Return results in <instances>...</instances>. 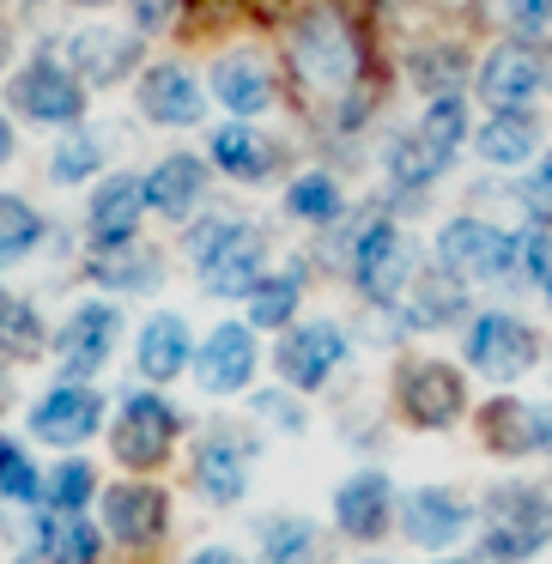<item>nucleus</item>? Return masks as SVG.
<instances>
[{"label": "nucleus", "mask_w": 552, "mask_h": 564, "mask_svg": "<svg viewBox=\"0 0 552 564\" xmlns=\"http://www.w3.org/2000/svg\"><path fill=\"white\" fill-rule=\"evenodd\" d=\"M292 74L310 98H340L358 79V37L346 25V13L316 7L292 25Z\"/></svg>", "instance_id": "1"}, {"label": "nucleus", "mask_w": 552, "mask_h": 564, "mask_svg": "<svg viewBox=\"0 0 552 564\" xmlns=\"http://www.w3.org/2000/svg\"><path fill=\"white\" fill-rule=\"evenodd\" d=\"M188 249H195L201 261V285H207L213 297H249L261 280H268V243H261L256 225H237V219H213L201 225L195 237H188Z\"/></svg>", "instance_id": "2"}, {"label": "nucleus", "mask_w": 552, "mask_h": 564, "mask_svg": "<svg viewBox=\"0 0 552 564\" xmlns=\"http://www.w3.org/2000/svg\"><path fill=\"white\" fill-rule=\"evenodd\" d=\"M462 140H467V110H462V98H437V104H431V110L389 147V176H394L401 188H425L431 176H443V171L455 164Z\"/></svg>", "instance_id": "3"}, {"label": "nucleus", "mask_w": 552, "mask_h": 564, "mask_svg": "<svg viewBox=\"0 0 552 564\" xmlns=\"http://www.w3.org/2000/svg\"><path fill=\"white\" fill-rule=\"evenodd\" d=\"M353 280H358V292H365L370 304L407 297V285H413V243H407L389 219H377L353 249Z\"/></svg>", "instance_id": "4"}, {"label": "nucleus", "mask_w": 552, "mask_h": 564, "mask_svg": "<svg viewBox=\"0 0 552 564\" xmlns=\"http://www.w3.org/2000/svg\"><path fill=\"white\" fill-rule=\"evenodd\" d=\"M171 437H176V406L159 401V394H128L122 413H116V462L147 474L171 455Z\"/></svg>", "instance_id": "5"}, {"label": "nucleus", "mask_w": 552, "mask_h": 564, "mask_svg": "<svg viewBox=\"0 0 552 564\" xmlns=\"http://www.w3.org/2000/svg\"><path fill=\"white\" fill-rule=\"evenodd\" d=\"M394 394H401V413L425 431L455 425V413H462V377L443 358H413L401 370V382H394Z\"/></svg>", "instance_id": "6"}, {"label": "nucleus", "mask_w": 552, "mask_h": 564, "mask_svg": "<svg viewBox=\"0 0 552 564\" xmlns=\"http://www.w3.org/2000/svg\"><path fill=\"white\" fill-rule=\"evenodd\" d=\"M13 110H25L31 122H50V128H74L86 116V86L55 62H31L13 79Z\"/></svg>", "instance_id": "7"}, {"label": "nucleus", "mask_w": 552, "mask_h": 564, "mask_svg": "<svg viewBox=\"0 0 552 564\" xmlns=\"http://www.w3.org/2000/svg\"><path fill=\"white\" fill-rule=\"evenodd\" d=\"M140 62V37L134 31H116V25H86L67 37V74L79 86H116L128 79Z\"/></svg>", "instance_id": "8"}, {"label": "nucleus", "mask_w": 552, "mask_h": 564, "mask_svg": "<svg viewBox=\"0 0 552 564\" xmlns=\"http://www.w3.org/2000/svg\"><path fill=\"white\" fill-rule=\"evenodd\" d=\"M340 358H346V334L334 328V322H304V328H292L280 340L273 365H280V377L292 382V389H322Z\"/></svg>", "instance_id": "9"}, {"label": "nucleus", "mask_w": 552, "mask_h": 564, "mask_svg": "<svg viewBox=\"0 0 552 564\" xmlns=\"http://www.w3.org/2000/svg\"><path fill=\"white\" fill-rule=\"evenodd\" d=\"M116 334H122L116 304H79L74 316L62 322V377H91V370H104L116 352Z\"/></svg>", "instance_id": "10"}, {"label": "nucleus", "mask_w": 552, "mask_h": 564, "mask_svg": "<svg viewBox=\"0 0 552 564\" xmlns=\"http://www.w3.org/2000/svg\"><path fill=\"white\" fill-rule=\"evenodd\" d=\"M467 358H474L486 377H522V370L534 365V334L516 316L491 310V316H479L474 334H467Z\"/></svg>", "instance_id": "11"}, {"label": "nucleus", "mask_w": 552, "mask_h": 564, "mask_svg": "<svg viewBox=\"0 0 552 564\" xmlns=\"http://www.w3.org/2000/svg\"><path fill=\"white\" fill-rule=\"evenodd\" d=\"M98 413H104L98 394L79 389V382H62L55 394L37 401V413H31V437L55 443V449H74V443H86L91 431H98Z\"/></svg>", "instance_id": "12"}, {"label": "nucleus", "mask_w": 552, "mask_h": 564, "mask_svg": "<svg viewBox=\"0 0 552 564\" xmlns=\"http://www.w3.org/2000/svg\"><path fill=\"white\" fill-rule=\"evenodd\" d=\"M491 516H498V528H491V534L510 540L522 558L552 540V498L540 486H498V491H491Z\"/></svg>", "instance_id": "13"}, {"label": "nucleus", "mask_w": 552, "mask_h": 564, "mask_svg": "<svg viewBox=\"0 0 552 564\" xmlns=\"http://www.w3.org/2000/svg\"><path fill=\"white\" fill-rule=\"evenodd\" d=\"M540 62L534 50H522V43H504V50H491L486 62H479V98L491 104V110H522L528 98L540 91Z\"/></svg>", "instance_id": "14"}, {"label": "nucleus", "mask_w": 552, "mask_h": 564, "mask_svg": "<svg viewBox=\"0 0 552 564\" xmlns=\"http://www.w3.org/2000/svg\"><path fill=\"white\" fill-rule=\"evenodd\" d=\"M201 389L207 394H237L249 377H256V340H249V328H237V322H225V328L207 334V346H201V365H195Z\"/></svg>", "instance_id": "15"}, {"label": "nucleus", "mask_w": 552, "mask_h": 564, "mask_svg": "<svg viewBox=\"0 0 552 564\" xmlns=\"http://www.w3.org/2000/svg\"><path fill=\"white\" fill-rule=\"evenodd\" d=\"M394 510H401V503H394L389 479H382L377 467H365V474H353V479L340 486V498H334V522H340L353 540H377L382 528L394 522Z\"/></svg>", "instance_id": "16"}, {"label": "nucleus", "mask_w": 552, "mask_h": 564, "mask_svg": "<svg viewBox=\"0 0 552 564\" xmlns=\"http://www.w3.org/2000/svg\"><path fill=\"white\" fill-rule=\"evenodd\" d=\"M164 516H171V503L152 486H110L104 491V528L122 546H152L164 534Z\"/></svg>", "instance_id": "17"}, {"label": "nucleus", "mask_w": 552, "mask_h": 564, "mask_svg": "<svg viewBox=\"0 0 552 564\" xmlns=\"http://www.w3.org/2000/svg\"><path fill=\"white\" fill-rule=\"evenodd\" d=\"M401 528L419 546H455V534L467 528V503L443 486H419V491H407V503H401Z\"/></svg>", "instance_id": "18"}, {"label": "nucleus", "mask_w": 552, "mask_h": 564, "mask_svg": "<svg viewBox=\"0 0 552 564\" xmlns=\"http://www.w3.org/2000/svg\"><path fill=\"white\" fill-rule=\"evenodd\" d=\"M140 213H147V176L116 171L110 183H98V195H91V237H98L104 249L128 243L134 225H140Z\"/></svg>", "instance_id": "19"}, {"label": "nucleus", "mask_w": 552, "mask_h": 564, "mask_svg": "<svg viewBox=\"0 0 552 564\" xmlns=\"http://www.w3.org/2000/svg\"><path fill=\"white\" fill-rule=\"evenodd\" d=\"M140 110L164 128H195L201 110H207V98H201V86L183 67H152V74L140 79Z\"/></svg>", "instance_id": "20"}, {"label": "nucleus", "mask_w": 552, "mask_h": 564, "mask_svg": "<svg viewBox=\"0 0 552 564\" xmlns=\"http://www.w3.org/2000/svg\"><path fill=\"white\" fill-rule=\"evenodd\" d=\"M201 188H207L201 159L171 152V159L152 164V176H147V207L164 213V219H188V213H195V200H201Z\"/></svg>", "instance_id": "21"}, {"label": "nucleus", "mask_w": 552, "mask_h": 564, "mask_svg": "<svg viewBox=\"0 0 552 564\" xmlns=\"http://www.w3.org/2000/svg\"><path fill=\"white\" fill-rule=\"evenodd\" d=\"M213 98L237 116H261L273 104V79L256 55H225V62L213 67Z\"/></svg>", "instance_id": "22"}, {"label": "nucleus", "mask_w": 552, "mask_h": 564, "mask_svg": "<svg viewBox=\"0 0 552 564\" xmlns=\"http://www.w3.org/2000/svg\"><path fill=\"white\" fill-rule=\"evenodd\" d=\"M195 486L207 491L213 503H237L249 491V449L237 437H213L195 462Z\"/></svg>", "instance_id": "23"}, {"label": "nucleus", "mask_w": 552, "mask_h": 564, "mask_svg": "<svg viewBox=\"0 0 552 564\" xmlns=\"http://www.w3.org/2000/svg\"><path fill=\"white\" fill-rule=\"evenodd\" d=\"M462 310H467V292L450 268L419 273V280L407 285V322H413V328H443V322H455Z\"/></svg>", "instance_id": "24"}, {"label": "nucleus", "mask_w": 552, "mask_h": 564, "mask_svg": "<svg viewBox=\"0 0 552 564\" xmlns=\"http://www.w3.org/2000/svg\"><path fill=\"white\" fill-rule=\"evenodd\" d=\"M37 558H50V564H98V534H91V522L79 510L74 516L50 510V516H43Z\"/></svg>", "instance_id": "25"}, {"label": "nucleus", "mask_w": 552, "mask_h": 564, "mask_svg": "<svg viewBox=\"0 0 552 564\" xmlns=\"http://www.w3.org/2000/svg\"><path fill=\"white\" fill-rule=\"evenodd\" d=\"M213 164H219L225 176H237V183H261V176L273 171V152L261 147L243 122H225L219 134H213Z\"/></svg>", "instance_id": "26"}, {"label": "nucleus", "mask_w": 552, "mask_h": 564, "mask_svg": "<svg viewBox=\"0 0 552 564\" xmlns=\"http://www.w3.org/2000/svg\"><path fill=\"white\" fill-rule=\"evenodd\" d=\"M188 365V322L183 316H152L140 334V370L147 377H176Z\"/></svg>", "instance_id": "27"}, {"label": "nucleus", "mask_w": 552, "mask_h": 564, "mask_svg": "<svg viewBox=\"0 0 552 564\" xmlns=\"http://www.w3.org/2000/svg\"><path fill=\"white\" fill-rule=\"evenodd\" d=\"M261 558L268 564H322V534L304 516H273L261 528Z\"/></svg>", "instance_id": "28"}, {"label": "nucleus", "mask_w": 552, "mask_h": 564, "mask_svg": "<svg viewBox=\"0 0 552 564\" xmlns=\"http://www.w3.org/2000/svg\"><path fill=\"white\" fill-rule=\"evenodd\" d=\"M528 152H534V122H528L522 110H504V116H491L486 128H479V159L486 164H522Z\"/></svg>", "instance_id": "29"}, {"label": "nucleus", "mask_w": 552, "mask_h": 564, "mask_svg": "<svg viewBox=\"0 0 552 564\" xmlns=\"http://www.w3.org/2000/svg\"><path fill=\"white\" fill-rule=\"evenodd\" d=\"M91 273H98L104 285H122V292H147V285L159 280V256H152V249H134V243H116L91 261Z\"/></svg>", "instance_id": "30"}, {"label": "nucleus", "mask_w": 552, "mask_h": 564, "mask_svg": "<svg viewBox=\"0 0 552 564\" xmlns=\"http://www.w3.org/2000/svg\"><path fill=\"white\" fill-rule=\"evenodd\" d=\"M407 79H413L431 104H437V98H462V55H455V50H425V55H413Z\"/></svg>", "instance_id": "31"}, {"label": "nucleus", "mask_w": 552, "mask_h": 564, "mask_svg": "<svg viewBox=\"0 0 552 564\" xmlns=\"http://www.w3.org/2000/svg\"><path fill=\"white\" fill-rule=\"evenodd\" d=\"M285 207H292V219H304V225H328L334 213H340V188H334V176L310 171V176H297V183H292Z\"/></svg>", "instance_id": "32"}, {"label": "nucleus", "mask_w": 552, "mask_h": 564, "mask_svg": "<svg viewBox=\"0 0 552 564\" xmlns=\"http://www.w3.org/2000/svg\"><path fill=\"white\" fill-rule=\"evenodd\" d=\"M297 316V273H280V280H261L249 292V322L256 328H285Z\"/></svg>", "instance_id": "33"}, {"label": "nucleus", "mask_w": 552, "mask_h": 564, "mask_svg": "<svg viewBox=\"0 0 552 564\" xmlns=\"http://www.w3.org/2000/svg\"><path fill=\"white\" fill-rule=\"evenodd\" d=\"M37 237H43L37 207L19 195H0V256H25V249H37Z\"/></svg>", "instance_id": "34"}, {"label": "nucleus", "mask_w": 552, "mask_h": 564, "mask_svg": "<svg viewBox=\"0 0 552 564\" xmlns=\"http://www.w3.org/2000/svg\"><path fill=\"white\" fill-rule=\"evenodd\" d=\"M486 437L491 443H504V449H534V431H528V406L522 401H498V406H486Z\"/></svg>", "instance_id": "35"}, {"label": "nucleus", "mask_w": 552, "mask_h": 564, "mask_svg": "<svg viewBox=\"0 0 552 564\" xmlns=\"http://www.w3.org/2000/svg\"><path fill=\"white\" fill-rule=\"evenodd\" d=\"M98 140L91 134H74V140H62V152H55V164H50V176L55 183H86L91 171H98Z\"/></svg>", "instance_id": "36"}, {"label": "nucleus", "mask_w": 552, "mask_h": 564, "mask_svg": "<svg viewBox=\"0 0 552 564\" xmlns=\"http://www.w3.org/2000/svg\"><path fill=\"white\" fill-rule=\"evenodd\" d=\"M86 498H91V467L86 462H62V467H55V479H50V510L74 516Z\"/></svg>", "instance_id": "37"}, {"label": "nucleus", "mask_w": 552, "mask_h": 564, "mask_svg": "<svg viewBox=\"0 0 552 564\" xmlns=\"http://www.w3.org/2000/svg\"><path fill=\"white\" fill-rule=\"evenodd\" d=\"M0 491L7 498H37V474H31V462L19 455L13 437H0Z\"/></svg>", "instance_id": "38"}, {"label": "nucleus", "mask_w": 552, "mask_h": 564, "mask_svg": "<svg viewBox=\"0 0 552 564\" xmlns=\"http://www.w3.org/2000/svg\"><path fill=\"white\" fill-rule=\"evenodd\" d=\"M504 25L516 37H540V31H552V0H504Z\"/></svg>", "instance_id": "39"}, {"label": "nucleus", "mask_w": 552, "mask_h": 564, "mask_svg": "<svg viewBox=\"0 0 552 564\" xmlns=\"http://www.w3.org/2000/svg\"><path fill=\"white\" fill-rule=\"evenodd\" d=\"M522 200H528V213H534L540 225H552V152L528 171V183H522Z\"/></svg>", "instance_id": "40"}, {"label": "nucleus", "mask_w": 552, "mask_h": 564, "mask_svg": "<svg viewBox=\"0 0 552 564\" xmlns=\"http://www.w3.org/2000/svg\"><path fill=\"white\" fill-rule=\"evenodd\" d=\"M0 340L7 346H19V352H37V316H31L25 304H13V310H0Z\"/></svg>", "instance_id": "41"}, {"label": "nucleus", "mask_w": 552, "mask_h": 564, "mask_svg": "<svg viewBox=\"0 0 552 564\" xmlns=\"http://www.w3.org/2000/svg\"><path fill=\"white\" fill-rule=\"evenodd\" d=\"M134 7V25L140 31H171L176 13H183V0H128Z\"/></svg>", "instance_id": "42"}, {"label": "nucleus", "mask_w": 552, "mask_h": 564, "mask_svg": "<svg viewBox=\"0 0 552 564\" xmlns=\"http://www.w3.org/2000/svg\"><path fill=\"white\" fill-rule=\"evenodd\" d=\"M256 419H268L273 431H297V425H304V419H297V406L285 401V394H261V401H256Z\"/></svg>", "instance_id": "43"}, {"label": "nucleus", "mask_w": 552, "mask_h": 564, "mask_svg": "<svg viewBox=\"0 0 552 564\" xmlns=\"http://www.w3.org/2000/svg\"><path fill=\"white\" fill-rule=\"evenodd\" d=\"M528 431H534V449H552V406H528Z\"/></svg>", "instance_id": "44"}, {"label": "nucleus", "mask_w": 552, "mask_h": 564, "mask_svg": "<svg viewBox=\"0 0 552 564\" xmlns=\"http://www.w3.org/2000/svg\"><path fill=\"white\" fill-rule=\"evenodd\" d=\"M13 159V128H7V116H0V164Z\"/></svg>", "instance_id": "45"}, {"label": "nucleus", "mask_w": 552, "mask_h": 564, "mask_svg": "<svg viewBox=\"0 0 552 564\" xmlns=\"http://www.w3.org/2000/svg\"><path fill=\"white\" fill-rule=\"evenodd\" d=\"M195 564H237V558H231V552H201Z\"/></svg>", "instance_id": "46"}, {"label": "nucleus", "mask_w": 552, "mask_h": 564, "mask_svg": "<svg viewBox=\"0 0 552 564\" xmlns=\"http://www.w3.org/2000/svg\"><path fill=\"white\" fill-rule=\"evenodd\" d=\"M540 292H546V297H552V261H546V273H540Z\"/></svg>", "instance_id": "47"}, {"label": "nucleus", "mask_w": 552, "mask_h": 564, "mask_svg": "<svg viewBox=\"0 0 552 564\" xmlns=\"http://www.w3.org/2000/svg\"><path fill=\"white\" fill-rule=\"evenodd\" d=\"M0 401H7V370H0Z\"/></svg>", "instance_id": "48"}, {"label": "nucleus", "mask_w": 552, "mask_h": 564, "mask_svg": "<svg viewBox=\"0 0 552 564\" xmlns=\"http://www.w3.org/2000/svg\"><path fill=\"white\" fill-rule=\"evenodd\" d=\"M79 7H104V0H79Z\"/></svg>", "instance_id": "49"}, {"label": "nucleus", "mask_w": 552, "mask_h": 564, "mask_svg": "<svg viewBox=\"0 0 552 564\" xmlns=\"http://www.w3.org/2000/svg\"><path fill=\"white\" fill-rule=\"evenodd\" d=\"M0 62H7V37H0Z\"/></svg>", "instance_id": "50"}, {"label": "nucleus", "mask_w": 552, "mask_h": 564, "mask_svg": "<svg viewBox=\"0 0 552 564\" xmlns=\"http://www.w3.org/2000/svg\"><path fill=\"white\" fill-rule=\"evenodd\" d=\"M437 564H462V558H437Z\"/></svg>", "instance_id": "51"}, {"label": "nucleus", "mask_w": 552, "mask_h": 564, "mask_svg": "<svg viewBox=\"0 0 552 564\" xmlns=\"http://www.w3.org/2000/svg\"><path fill=\"white\" fill-rule=\"evenodd\" d=\"M0 310H7V304H0Z\"/></svg>", "instance_id": "52"}, {"label": "nucleus", "mask_w": 552, "mask_h": 564, "mask_svg": "<svg viewBox=\"0 0 552 564\" xmlns=\"http://www.w3.org/2000/svg\"><path fill=\"white\" fill-rule=\"evenodd\" d=\"M25 564H31V558H25Z\"/></svg>", "instance_id": "53"}]
</instances>
